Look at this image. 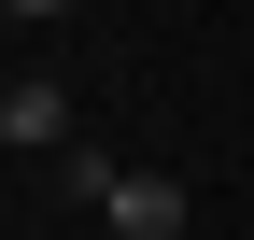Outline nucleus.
<instances>
[{
    "label": "nucleus",
    "mask_w": 254,
    "mask_h": 240,
    "mask_svg": "<svg viewBox=\"0 0 254 240\" xmlns=\"http://www.w3.org/2000/svg\"><path fill=\"white\" fill-rule=\"evenodd\" d=\"M99 212H113V240H184V184H170V170H113Z\"/></svg>",
    "instance_id": "f03ea898"
},
{
    "label": "nucleus",
    "mask_w": 254,
    "mask_h": 240,
    "mask_svg": "<svg viewBox=\"0 0 254 240\" xmlns=\"http://www.w3.org/2000/svg\"><path fill=\"white\" fill-rule=\"evenodd\" d=\"M0 141H14V156H71V85L14 71V99H0Z\"/></svg>",
    "instance_id": "f257e3e1"
},
{
    "label": "nucleus",
    "mask_w": 254,
    "mask_h": 240,
    "mask_svg": "<svg viewBox=\"0 0 254 240\" xmlns=\"http://www.w3.org/2000/svg\"><path fill=\"white\" fill-rule=\"evenodd\" d=\"M0 99H14V71H0Z\"/></svg>",
    "instance_id": "20e7f679"
},
{
    "label": "nucleus",
    "mask_w": 254,
    "mask_h": 240,
    "mask_svg": "<svg viewBox=\"0 0 254 240\" xmlns=\"http://www.w3.org/2000/svg\"><path fill=\"white\" fill-rule=\"evenodd\" d=\"M0 14H14V28H57V14H71V0H0Z\"/></svg>",
    "instance_id": "7ed1b4c3"
}]
</instances>
